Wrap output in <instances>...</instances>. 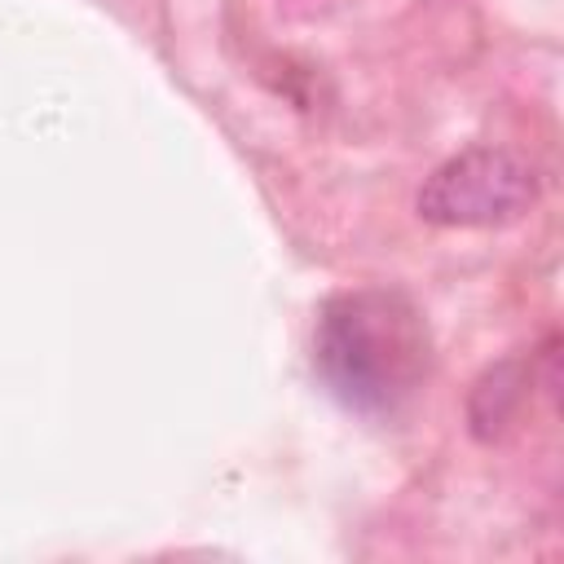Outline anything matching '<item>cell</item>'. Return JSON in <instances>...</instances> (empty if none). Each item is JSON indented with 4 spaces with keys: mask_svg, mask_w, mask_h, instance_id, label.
I'll list each match as a JSON object with an SVG mask.
<instances>
[{
    "mask_svg": "<svg viewBox=\"0 0 564 564\" xmlns=\"http://www.w3.org/2000/svg\"><path fill=\"white\" fill-rule=\"evenodd\" d=\"M538 203V167L507 145H476L445 159L419 189V216L445 229L511 225Z\"/></svg>",
    "mask_w": 564,
    "mask_h": 564,
    "instance_id": "7a4b0ae2",
    "label": "cell"
},
{
    "mask_svg": "<svg viewBox=\"0 0 564 564\" xmlns=\"http://www.w3.org/2000/svg\"><path fill=\"white\" fill-rule=\"evenodd\" d=\"M516 388H520L516 366H498V370H489V375L476 383V397H471V423H476L480 436L498 432V427L511 419V405H516V397H520Z\"/></svg>",
    "mask_w": 564,
    "mask_h": 564,
    "instance_id": "3957f363",
    "label": "cell"
},
{
    "mask_svg": "<svg viewBox=\"0 0 564 564\" xmlns=\"http://www.w3.org/2000/svg\"><path fill=\"white\" fill-rule=\"evenodd\" d=\"M317 370L339 401L392 414L427 370V326L397 291H348L322 308Z\"/></svg>",
    "mask_w": 564,
    "mask_h": 564,
    "instance_id": "6da1fadb",
    "label": "cell"
}]
</instances>
